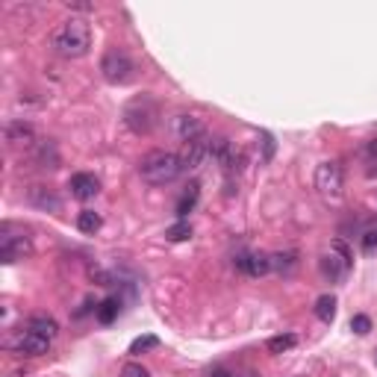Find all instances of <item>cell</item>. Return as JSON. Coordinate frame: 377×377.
<instances>
[{
  "instance_id": "cell-9",
  "label": "cell",
  "mask_w": 377,
  "mask_h": 377,
  "mask_svg": "<svg viewBox=\"0 0 377 377\" xmlns=\"http://www.w3.org/2000/svg\"><path fill=\"white\" fill-rule=\"evenodd\" d=\"M209 156H213V162L227 174L239 171V162H242V153H239L236 144L230 139H224V136H218V139L209 142Z\"/></svg>"
},
{
  "instance_id": "cell-11",
  "label": "cell",
  "mask_w": 377,
  "mask_h": 377,
  "mask_svg": "<svg viewBox=\"0 0 377 377\" xmlns=\"http://www.w3.org/2000/svg\"><path fill=\"white\" fill-rule=\"evenodd\" d=\"M236 268L248 277H263L271 271V257L268 254H259V250H245V254L236 257Z\"/></svg>"
},
{
  "instance_id": "cell-18",
  "label": "cell",
  "mask_w": 377,
  "mask_h": 377,
  "mask_svg": "<svg viewBox=\"0 0 377 377\" xmlns=\"http://www.w3.org/2000/svg\"><path fill=\"white\" fill-rule=\"evenodd\" d=\"M271 268L277 274H292L298 268V254L295 250H280V254H271Z\"/></svg>"
},
{
  "instance_id": "cell-8",
  "label": "cell",
  "mask_w": 377,
  "mask_h": 377,
  "mask_svg": "<svg viewBox=\"0 0 377 377\" xmlns=\"http://www.w3.org/2000/svg\"><path fill=\"white\" fill-rule=\"evenodd\" d=\"M316 188L324 197H339L342 195V165L336 160H327L316 169Z\"/></svg>"
},
{
  "instance_id": "cell-17",
  "label": "cell",
  "mask_w": 377,
  "mask_h": 377,
  "mask_svg": "<svg viewBox=\"0 0 377 377\" xmlns=\"http://www.w3.org/2000/svg\"><path fill=\"white\" fill-rule=\"evenodd\" d=\"M27 330L39 333V336L54 339L56 333H59V324H56V319H50V316H33V319L27 321Z\"/></svg>"
},
{
  "instance_id": "cell-16",
  "label": "cell",
  "mask_w": 377,
  "mask_h": 377,
  "mask_svg": "<svg viewBox=\"0 0 377 377\" xmlns=\"http://www.w3.org/2000/svg\"><path fill=\"white\" fill-rule=\"evenodd\" d=\"M36 160L41 162V169H59V151H56V144L45 139V142H39L36 144Z\"/></svg>"
},
{
  "instance_id": "cell-23",
  "label": "cell",
  "mask_w": 377,
  "mask_h": 377,
  "mask_svg": "<svg viewBox=\"0 0 377 377\" xmlns=\"http://www.w3.org/2000/svg\"><path fill=\"white\" fill-rule=\"evenodd\" d=\"M360 245H363L365 254H374V250H377V218H371V222L363 227V233H360Z\"/></svg>"
},
{
  "instance_id": "cell-22",
  "label": "cell",
  "mask_w": 377,
  "mask_h": 377,
  "mask_svg": "<svg viewBox=\"0 0 377 377\" xmlns=\"http://www.w3.org/2000/svg\"><path fill=\"white\" fill-rule=\"evenodd\" d=\"M316 316L324 321V324H330L333 319H336V298L333 295H321L316 301Z\"/></svg>"
},
{
  "instance_id": "cell-4",
  "label": "cell",
  "mask_w": 377,
  "mask_h": 377,
  "mask_svg": "<svg viewBox=\"0 0 377 377\" xmlns=\"http://www.w3.org/2000/svg\"><path fill=\"white\" fill-rule=\"evenodd\" d=\"M100 74H103L107 83H112V86H124V83L133 80L136 65H133V59L127 56V50L109 47L107 54H103V59H100Z\"/></svg>"
},
{
  "instance_id": "cell-29",
  "label": "cell",
  "mask_w": 377,
  "mask_h": 377,
  "mask_svg": "<svg viewBox=\"0 0 377 377\" xmlns=\"http://www.w3.org/2000/svg\"><path fill=\"white\" fill-rule=\"evenodd\" d=\"M68 9H80V12H91V3H74V0H68Z\"/></svg>"
},
{
  "instance_id": "cell-26",
  "label": "cell",
  "mask_w": 377,
  "mask_h": 377,
  "mask_svg": "<svg viewBox=\"0 0 377 377\" xmlns=\"http://www.w3.org/2000/svg\"><path fill=\"white\" fill-rule=\"evenodd\" d=\"M165 236H169L171 242H186V239L192 236V227H188V222H177L174 227L165 230Z\"/></svg>"
},
{
  "instance_id": "cell-7",
  "label": "cell",
  "mask_w": 377,
  "mask_h": 377,
  "mask_svg": "<svg viewBox=\"0 0 377 377\" xmlns=\"http://www.w3.org/2000/svg\"><path fill=\"white\" fill-rule=\"evenodd\" d=\"M30 250H33V245H30V236L24 230L12 233V224H3V230H0V259L6 266H12L18 259L30 257Z\"/></svg>"
},
{
  "instance_id": "cell-25",
  "label": "cell",
  "mask_w": 377,
  "mask_h": 377,
  "mask_svg": "<svg viewBox=\"0 0 377 377\" xmlns=\"http://www.w3.org/2000/svg\"><path fill=\"white\" fill-rule=\"evenodd\" d=\"M156 345H160V339H156L153 333H148V336H139V339H133V342H130V354H133V357H139V354L156 348Z\"/></svg>"
},
{
  "instance_id": "cell-12",
  "label": "cell",
  "mask_w": 377,
  "mask_h": 377,
  "mask_svg": "<svg viewBox=\"0 0 377 377\" xmlns=\"http://www.w3.org/2000/svg\"><path fill=\"white\" fill-rule=\"evenodd\" d=\"M27 204L36 206V209H45V213H59L62 209V201L54 188L47 186H30L27 188Z\"/></svg>"
},
{
  "instance_id": "cell-10",
  "label": "cell",
  "mask_w": 377,
  "mask_h": 377,
  "mask_svg": "<svg viewBox=\"0 0 377 377\" xmlns=\"http://www.w3.org/2000/svg\"><path fill=\"white\" fill-rule=\"evenodd\" d=\"M209 136H201V139H195V142H188L183 144V151L177 153L180 156V165H183V171H195V169H201L204 160L209 156Z\"/></svg>"
},
{
  "instance_id": "cell-3",
  "label": "cell",
  "mask_w": 377,
  "mask_h": 377,
  "mask_svg": "<svg viewBox=\"0 0 377 377\" xmlns=\"http://www.w3.org/2000/svg\"><path fill=\"white\" fill-rule=\"evenodd\" d=\"M156 121H160V103L151 94H142V98H136L124 107V124L136 136H148L156 127Z\"/></svg>"
},
{
  "instance_id": "cell-20",
  "label": "cell",
  "mask_w": 377,
  "mask_h": 377,
  "mask_svg": "<svg viewBox=\"0 0 377 377\" xmlns=\"http://www.w3.org/2000/svg\"><path fill=\"white\" fill-rule=\"evenodd\" d=\"M100 224H103V218L94 213V209H83V213L77 215V227H80V233H89V236H94L100 230Z\"/></svg>"
},
{
  "instance_id": "cell-24",
  "label": "cell",
  "mask_w": 377,
  "mask_h": 377,
  "mask_svg": "<svg viewBox=\"0 0 377 377\" xmlns=\"http://www.w3.org/2000/svg\"><path fill=\"white\" fill-rule=\"evenodd\" d=\"M118 307H121L118 298H107L98 310H94V312H98V321H100V324H112L115 316H118Z\"/></svg>"
},
{
  "instance_id": "cell-30",
  "label": "cell",
  "mask_w": 377,
  "mask_h": 377,
  "mask_svg": "<svg viewBox=\"0 0 377 377\" xmlns=\"http://www.w3.org/2000/svg\"><path fill=\"white\" fill-rule=\"evenodd\" d=\"M369 156H377V139L369 144Z\"/></svg>"
},
{
  "instance_id": "cell-6",
  "label": "cell",
  "mask_w": 377,
  "mask_h": 377,
  "mask_svg": "<svg viewBox=\"0 0 377 377\" xmlns=\"http://www.w3.org/2000/svg\"><path fill=\"white\" fill-rule=\"evenodd\" d=\"M351 263H354V254H351V248L342 242V239H336V242L330 245V254H324L321 257V274L324 277H330V280H342L345 274L351 271Z\"/></svg>"
},
{
  "instance_id": "cell-1",
  "label": "cell",
  "mask_w": 377,
  "mask_h": 377,
  "mask_svg": "<svg viewBox=\"0 0 377 377\" xmlns=\"http://www.w3.org/2000/svg\"><path fill=\"white\" fill-rule=\"evenodd\" d=\"M50 47H54L59 56H65V59L86 56L89 47H91V30H89V24L83 18L62 21V24L54 30V36H50Z\"/></svg>"
},
{
  "instance_id": "cell-15",
  "label": "cell",
  "mask_w": 377,
  "mask_h": 377,
  "mask_svg": "<svg viewBox=\"0 0 377 377\" xmlns=\"http://www.w3.org/2000/svg\"><path fill=\"white\" fill-rule=\"evenodd\" d=\"M6 142L12 148H33L36 144V130L24 121H9L6 124Z\"/></svg>"
},
{
  "instance_id": "cell-2",
  "label": "cell",
  "mask_w": 377,
  "mask_h": 377,
  "mask_svg": "<svg viewBox=\"0 0 377 377\" xmlns=\"http://www.w3.org/2000/svg\"><path fill=\"white\" fill-rule=\"evenodd\" d=\"M183 174L180 156L171 151H151L139 160V177L148 186H169Z\"/></svg>"
},
{
  "instance_id": "cell-5",
  "label": "cell",
  "mask_w": 377,
  "mask_h": 377,
  "mask_svg": "<svg viewBox=\"0 0 377 377\" xmlns=\"http://www.w3.org/2000/svg\"><path fill=\"white\" fill-rule=\"evenodd\" d=\"M50 342L54 339L39 336L33 330H15L3 339V348L9 354H15V357H41V354L50 351Z\"/></svg>"
},
{
  "instance_id": "cell-14",
  "label": "cell",
  "mask_w": 377,
  "mask_h": 377,
  "mask_svg": "<svg viewBox=\"0 0 377 377\" xmlns=\"http://www.w3.org/2000/svg\"><path fill=\"white\" fill-rule=\"evenodd\" d=\"M68 188H71V195H74L77 201H91V197H98V192H100V180L94 174L80 171L68 180Z\"/></svg>"
},
{
  "instance_id": "cell-27",
  "label": "cell",
  "mask_w": 377,
  "mask_h": 377,
  "mask_svg": "<svg viewBox=\"0 0 377 377\" xmlns=\"http://www.w3.org/2000/svg\"><path fill=\"white\" fill-rule=\"evenodd\" d=\"M121 377H151V371L144 369L142 363H127V365L121 369Z\"/></svg>"
},
{
  "instance_id": "cell-28",
  "label": "cell",
  "mask_w": 377,
  "mask_h": 377,
  "mask_svg": "<svg viewBox=\"0 0 377 377\" xmlns=\"http://www.w3.org/2000/svg\"><path fill=\"white\" fill-rule=\"evenodd\" d=\"M351 330L360 333V336H365V333L371 330V319H369V316H354V319H351Z\"/></svg>"
},
{
  "instance_id": "cell-13",
  "label": "cell",
  "mask_w": 377,
  "mask_h": 377,
  "mask_svg": "<svg viewBox=\"0 0 377 377\" xmlns=\"http://www.w3.org/2000/svg\"><path fill=\"white\" fill-rule=\"evenodd\" d=\"M174 136L180 139L183 144L201 139V136H206V127L201 118H195V115H177L174 118Z\"/></svg>"
},
{
  "instance_id": "cell-21",
  "label": "cell",
  "mask_w": 377,
  "mask_h": 377,
  "mask_svg": "<svg viewBox=\"0 0 377 377\" xmlns=\"http://www.w3.org/2000/svg\"><path fill=\"white\" fill-rule=\"evenodd\" d=\"M295 345H298L295 333H280V336H271L266 342V348H268V354H286V351L295 348Z\"/></svg>"
},
{
  "instance_id": "cell-19",
  "label": "cell",
  "mask_w": 377,
  "mask_h": 377,
  "mask_svg": "<svg viewBox=\"0 0 377 377\" xmlns=\"http://www.w3.org/2000/svg\"><path fill=\"white\" fill-rule=\"evenodd\" d=\"M197 197H201V186H197V183H188V192L180 197V201H177V218H180V222H186V215L195 209Z\"/></svg>"
}]
</instances>
